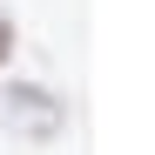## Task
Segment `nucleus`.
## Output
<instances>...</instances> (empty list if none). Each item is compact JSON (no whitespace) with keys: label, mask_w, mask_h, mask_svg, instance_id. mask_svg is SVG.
Masks as SVG:
<instances>
[{"label":"nucleus","mask_w":155,"mask_h":155,"mask_svg":"<svg viewBox=\"0 0 155 155\" xmlns=\"http://www.w3.org/2000/svg\"><path fill=\"white\" fill-rule=\"evenodd\" d=\"M7 54H14V27L0 20V61H7Z\"/></svg>","instance_id":"obj_2"},{"label":"nucleus","mask_w":155,"mask_h":155,"mask_svg":"<svg viewBox=\"0 0 155 155\" xmlns=\"http://www.w3.org/2000/svg\"><path fill=\"white\" fill-rule=\"evenodd\" d=\"M0 115H7V128L20 142H54L61 128H68V108H61V94H47L34 81H7V94H0Z\"/></svg>","instance_id":"obj_1"}]
</instances>
